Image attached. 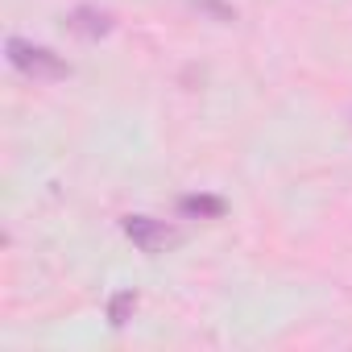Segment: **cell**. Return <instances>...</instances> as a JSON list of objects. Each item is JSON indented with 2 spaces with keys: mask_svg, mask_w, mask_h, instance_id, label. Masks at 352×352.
<instances>
[{
  "mask_svg": "<svg viewBox=\"0 0 352 352\" xmlns=\"http://www.w3.org/2000/svg\"><path fill=\"white\" fill-rule=\"evenodd\" d=\"M5 54H9V63H13L21 75H30V79L54 83V79H67V75H71V67H67L50 46H34V42H25V38H9V42H5Z\"/></svg>",
  "mask_w": 352,
  "mask_h": 352,
  "instance_id": "1",
  "label": "cell"
},
{
  "mask_svg": "<svg viewBox=\"0 0 352 352\" xmlns=\"http://www.w3.org/2000/svg\"><path fill=\"white\" fill-rule=\"evenodd\" d=\"M195 5H204V9H212L220 21H232V9L228 5H220V0H195Z\"/></svg>",
  "mask_w": 352,
  "mask_h": 352,
  "instance_id": "6",
  "label": "cell"
},
{
  "mask_svg": "<svg viewBox=\"0 0 352 352\" xmlns=\"http://www.w3.org/2000/svg\"><path fill=\"white\" fill-rule=\"evenodd\" d=\"M133 311H137V290H120V294H112V302H108V323H112V327H124V323L133 319Z\"/></svg>",
  "mask_w": 352,
  "mask_h": 352,
  "instance_id": "5",
  "label": "cell"
},
{
  "mask_svg": "<svg viewBox=\"0 0 352 352\" xmlns=\"http://www.w3.org/2000/svg\"><path fill=\"white\" fill-rule=\"evenodd\" d=\"M120 228L141 253H166L170 245H179V228H170L166 220H153V216H124Z\"/></svg>",
  "mask_w": 352,
  "mask_h": 352,
  "instance_id": "2",
  "label": "cell"
},
{
  "mask_svg": "<svg viewBox=\"0 0 352 352\" xmlns=\"http://www.w3.org/2000/svg\"><path fill=\"white\" fill-rule=\"evenodd\" d=\"M179 212L191 216V220H220L224 216V199L220 195H183Z\"/></svg>",
  "mask_w": 352,
  "mask_h": 352,
  "instance_id": "4",
  "label": "cell"
},
{
  "mask_svg": "<svg viewBox=\"0 0 352 352\" xmlns=\"http://www.w3.org/2000/svg\"><path fill=\"white\" fill-rule=\"evenodd\" d=\"M67 25H71V34H79L87 42H100V38H108L116 30V17L108 9H100V5H79V9H71Z\"/></svg>",
  "mask_w": 352,
  "mask_h": 352,
  "instance_id": "3",
  "label": "cell"
}]
</instances>
